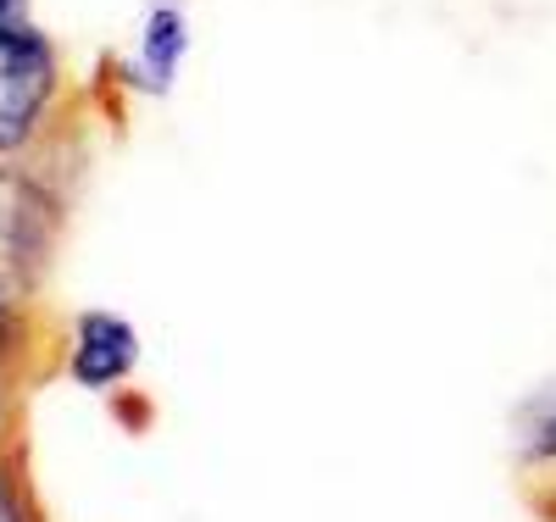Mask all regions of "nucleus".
<instances>
[{
    "label": "nucleus",
    "instance_id": "nucleus-7",
    "mask_svg": "<svg viewBox=\"0 0 556 522\" xmlns=\"http://www.w3.org/2000/svg\"><path fill=\"white\" fill-rule=\"evenodd\" d=\"M523 500L540 522H556V472H545V479H523Z\"/></svg>",
    "mask_w": 556,
    "mask_h": 522
},
{
    "label": "nucleus",
    "instance_id": "nucleus-4",
    "mask_svg": "<svg viewBox=\"0 0 556 522\" xmlns=\"http://www.w3.org/2000/svg\"><path fill=\"white\" fill-rule=\"evenodd\" d=\"M513 467L518 484L556 472V378H545L513 406Z\"/></svg>",
    "mask_w": 556,
    "mask_h": 522
},
{
    "label": "nucleus",
    "instance_id": "nucleus-8",
    "mask_svg": "<svg viewBox=\"0 0 556 522\" xmlns=\"http://www.w3.org/2000/svg\"><path fill=\"white\" fill-rule=\"evenodd\" d=\"M28 28H39L28 0H0V39H7V34H28Z\"/></svg>",
    "mask_w": 556,
    "mask_h": 522
},
{
    "label": "nucleus",
    "instance_id": "nucleus-9",
    "mask_svg": "<svg viewBox=\"0 0 556 522\" xmlns=\"http://www.w3.org/2000/svg\"><path fill=\"white\" fill-rule=\"evenodd\" d=\"M7 411H12V372H0V445H7Z\"/></svg>",
    "mask_w": 556,
    "mask_h": 522
},
{
    "label": "nucleus",
    "instance_id": "nucleus-3",
    "mask_svg": "<svg viewBox=\"0 0 556 522\" xmlns=\"http://www.w3.org/2000/svg\"><path fill=\"white\" fill-rule=\"evenodd\" d=\"M184 62H190V7L184 0H146L134 51L123 62V84L151 94V101H167L178 89Z\"/></svg>",
    "mask_w": 556,
    "mask_h": 522
},
{
    "label": "nucleus",
    "instance_id": "nucleus-1",
    "mask_svg": "<svg viewBox=\"0 0 556 522\" xmlns=\"http://www.w3.org/2000/svg\"><path fill=\"white\" fill-rule=\"evenodd\" d=\"M62 101V56L45 28L0 39V162L28 156Z\"/></svg>",
    "mask_w": 556,
    "mask_h": 522
},
{
    "label": "nucleus",
    "instance_id": "nucleus-2",
    "mask_svg": "<svg viewBox=\"0 0 556 522\" xmlns=\"http://www.w3.org/2000/svg\"><path fill=\"white\" fill-rule=\"evenodd\" d=\"M67 378L89 395H117L128 378L139 372V328L123 311L89 306L73 317L67 328V356H62Z\"/></svg>",
    "mask_w": 556,
    "mask_h": 522
},
{
    "label": "nucleus",
    "instance_id": "nucleus-5",
    "mask_svg": "<svg viewBox=\"0 0 556 522\" xmlns=\"http://www.w3.org/2000/svg\"><path fill=\"white\" fill-rule=\"evenodd\" d=\"M0 522H39L28 472L17 461V445H0Z\"/></svg>",
    "mask_w": 556,
    "mask_h": 522
},
{
    "label": "nucleus",
    "instance_id": "nucleus-6",
    "mask_svg": "<svg viewBox=\"0 0 556 522\" xmlns=\"http://www.w3.org/2000/svg\"><path fill=\"white\" fill-rule=\"evenodd\" d=\"M23 351H28V317H23V295L0 283V372H12Z\"/></svg>",
    "mask_w": 556,
    "mask_h": 522
}]
</instances>
